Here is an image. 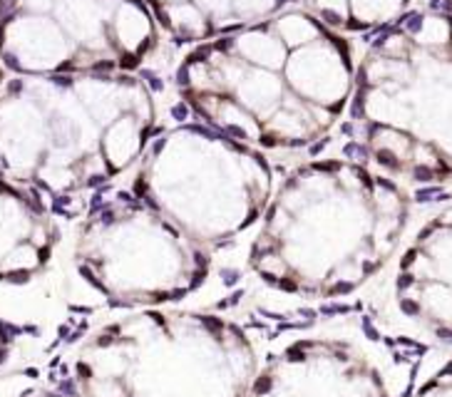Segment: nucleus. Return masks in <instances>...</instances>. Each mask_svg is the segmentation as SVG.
Listing matches in <instances>:
<instances>
[{
  "instance_id": "f257e3e1",
  "label": "nucleus",
  "mask_w": 452,
  "mask_h": 397,
  "mask_svg": "<svg viewBox=\"0 0 452 397\" xmlns=\"http://www.w3.org/2000/svg\"><path fill=\"white\" fill-rule=\"evenodd\" d=\"M410 216V194L392 176L343 159L306 164L273 192L249 246V270L298 300L355 296L395 261Z\"/></svg>"
},
{
  "instance_id": "f03ea898",
  "label": "nucleus",
  "mask_w": 452,
  "mask_h": 397,
  "mask_svg": "<svg viewBox=\"0 0 452 397\" xmlns=\"http://www.w3.org/2000/svg\"><path fill=\"white\" fill-rule=\"evenodd\" d=\"M194 107L236 139L308 144L330 127L350 90L340 40L301 12L196 50L182 72Z\"/></svg>"
},
{
  "instance_id": "7ed1b4c3",
  "label": "nucleus",
  "mask_w": 452,
  "mask_h": 397,
  "mask_svg": "<svg viewBox=\"0 0 452 397\" xmlns=\"http://www.w3.org/2000/svg\"><path fill=\"white\" fill-rule=\"evenodd\" d=\"M154 104L127 77L15 82L0 100V169L48 194L115 179L142 149Z\"/></svg>"
},
{
  "instance_id": "20e7f679",
  "label": "nucleus",
  "mask_w": 452,
  "mask_h": 397,
  "mask_svg": "<svg viewBox=\"0 0 452 397\" xmlns=\"http://www.w3.org/2000/svg\"><path fill=\"white\" fill-rule=\"evenodd\" d=\"M251 330L214 310L134 308L92 332L63 385L75 397H249Z\"/></svg>"
},
{
  "instance_id": "39448f33",
  "label": "nucleus",
  "mask_w": 452,
  "mask_h": 397,
  "mask_svg": "<svg viewBox=\"0 0 452 397\" xmlns=\"http://www.w3.org/2000/svg\"><path fill=\"white\" fill-rule=\"evenodd\" d=\"M358 114L387 176L452 184V18H412L378 40L363 67Z\"/></svg>"
},
{
  "instance_id": "423d86ee",
  "label": "nucleus",
  "mask_w": 452,
  "mask_h": 397,
  "mask_svg": "<svg viewBox=\"0 0 452 397\" xmlns=\"http://www.w3.org/2000/svg\"><path fill=\"white\" fill-rule=\"evenodd\" d=\"M132 192L216 254L261 224L273 176L251 149L182 130L152 146Z\"/></svg>"
},
{
  "instance_id": "0eeeda50",
  "label": "nucleus",
  "mask_w": 452,
  "mask_h": 397,
  "mask_svg": "<svg viewBox=\"0 0 452 397\" xmlns=\"http://www.w3.org/2000/svg\"><path fill=\"white\" fill-rule=\"evenodd\" d=\"M75 266L115 308H164L204 288L214 251L134 192H120L82 221Z\"/></svg>"
},
{
  "instance_id": "6e6552de",
  "label": "nucleus",
  "mask_w": 452,
  "mask_h": 397,
  "mask_svg": "<svg viewBox=\"0 0 452 397\" xmlns=\"http://www.w3.org/2000/svg\"><path fill=\"white\" fill-rule=\"evenodd\" d=\"M149 42L137 0H0V50L18 70L125 67Z\"/></svg>"
},
{
  "instance_id": "1a4fd4ad",
  "label": "nucleus",
  "mask_w": 452,
  "mask_h": 397,
  "mask_svg": "<svg viewBox=\"0 0 452 397\" xmlns=\"http://www.w3.org/2000/svg\"><path fill=\"white\" fill-rule=\"evenodd\" d=\"M412 375L410 358L348 318L281 338L249 397H410Z\"/></svg>"
},
{
  "instance_id": "9d476101",
  "label": "nucleus",
  "mask_w": 452,
  "mask_h": 397,
  "mask_svg": "<svg viewBox=\"0 0 452 397\" xmlns=\"http://www.w3.org/2000/svg\"><path fill=\"white\" fill-rule=\"evenodd\" d=\"M390 308L412 338L452 348V204L405 238L392 266Z\"/></svg>"
},
{
  "instance_id": "9b49d317",
  "label": "nucleus",
  "mask_w": 452,
  "mask_h": 397,
  "mask_svg": "<svg viewBox=\"0 0 452 397\" xmlns=\"http://www.w3.org/2000/svg\"><path fill=\"white\" fill-rule=\"evenodd\" d=\"M60 228L38 194L0 176V283L23 286L53 261Z\"/></svg>"
},
{
  "instance_id": "f8f14e48",
  "label": "nucleus",
  "mask_w": 452,
  "mask_h": 397,
  "mask_svg": "<svg viewBox=\"0 0 452 397\" xmlns=\"http://www.w3.org/2000/svg\"><path fill=\"white\" fill-rule=\"evenodd\" d=\"M410 397H452V358L432 370Z\"/></svg>"
},
{
  "instance_id": "ddd939ff",
  "label": "nucleus",
  "mask_w": 452,
  "mask_h": 397,
  "mask_svg": "<svg viewBox=\"0 0 452 397\" xmlns=\"http://www.w3.org/2000/svg\"><path fill=\"white\" fill-rule=\"evenodd\" d=\"M25 397V395H23ZM28 397H75V395H63V392H43V395H28Z\"/></svg>"
}]
</instances>
